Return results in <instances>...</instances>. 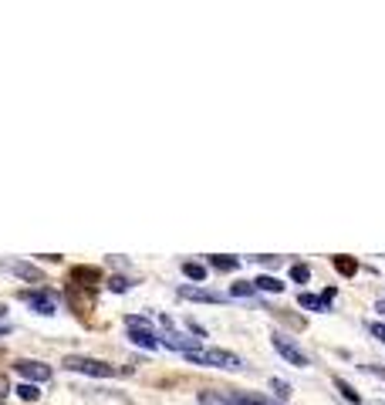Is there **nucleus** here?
Returning <instances> with one entry per match:
<instances>
[{
  "label": "nucleus",
  "instance_id": "f257e3e1",
  "mask_svg": "<svg viewBox=\"0 0 385 405\" xmlns=\"http://www.w3.org/2000/svg\"><path fill=\"white\" fill-rule=\"evenodd\" d=\"M183 358H186V362H192V364L227 368V371H240V368H243L240 355H233V351H227V348H203V351H186Z\"/></svg>",
  "mask_w": 385,
  "mask_h": 405
},
{
  "label": "nucleus",
  "instance_id": "f03ea898",
  "mask_svg": "<svg viewBox=\"0 0 385 405\" xmlns=\"http://www.w3.org/2000/svg\"><path fill=\"white\" fill-rule=\"evenodd\" d=\"M65 368L78 371V375H91V378H112L116 375V364L102 362V358H85V355H68Z\"/></svg>",
  "mask_w": 385,
  "mask_h": 405
},
{
  "label": "nucleus",
  "instance_id": "7ed1b4c3",
  "mask_svg": "<svg viewBox=\"0 0 385 405\" xmlns=\"http://www.w3.org/2000/svg\"><path fill=\"white\" fill-rule=\"evenodd\" d=\"M270 341H274V348H277V355L284 358V362H291V364H298V368H308V355L287 338V334H270Z\"/></svg>",
  "mask_w": 385,
  "mask_h": 405
},
{
  "label": "nucleus",
  "instance_id": "20e7f679",
  "mask_svg": "<svg viewBox=\"0 0 385 405\" xmlns=\"http://www.w3.org/2000/svg\"><path fill=\"white\" fill-rule=\"evenodd\" d=\"M14 371H17L24 382H31V385H41V382H47V378H51V364L31 362V358H21V362H14Z\"/></svg>",
  "mask_w": 385,
  "mask_h": 405
},
{
  "label": "nucleus",
  "instance_id": "39448f33",
  "mask_svg": "<svg viewBox=\"0 0 385 405\" xmlns=\"http://www.w3.org/2000/svg\"><path fill=\"white\" fill-rule=\"evenodd\" d=\"M176 294H179L183 301H199V304H223V301H227L223 294H217V290H206V287H196V284H183Z\"/></svg>",
  "mask_w": 385,
  "mask_h": 405
},
{
  "label": "nucleus",
  "instance_id": "423d86ee",
  "mask_svg": "<svg viewBox=\"0 0 385 405\" xmlns=\"http://www.w3.org/2000/svg\"><path fill=\"white\" fill-rule=\"evenodd\" d=\"M129 341L139 345V348H146V351L159 348V334H155L153 327H129Z\"/></svg>",
  "mask_w": 385,
  "mask_h": 405
},
{
  "label": "nucleus",
  "instance_id": "0eeeda50",
  "mask_svg": "<svg viewBox=\"0 0 385 405\" xmlns=\"http://www.w3.org/2000/svg\"><path fill=\"white\" fill-rule=\"evenodd\" d=\"M24 301H28V304H31L34 311H41V314H47V318H51V314H58L54 301H51V297H47L44 290H24Z\"/></svg>",
  "mask_w": 385,
  "mask_h": 405
},
{
  "label": "nucleus",
  "instance_id": "6e6552de",
  "mask_svg": "<svg viewBox=\"0 0 385 405\" xmlns=\"http://www.w3.org/2000/svg\"><path fill=\"white\" fill-rule=\"evenodd\" d=\"M196 402L199 405H240L233 392H217V389H203V392L196 395Z\"/></svg>",
  "mask_w": 385,
  "mask_h": 405
},
{
  "label": "nucleus",
  "instance_id": "1a4fd4ad",
  "mask_svg": "<svg viewBox=\"0 0 385 405\" xmlns=\"http://www.w3.org/2000/svg\"><path fill=\"white\" fill-rule=\"evenodd\" d=\"M298 304H301L305 311H331V308L324 304V297H318V294H311V290H301V294H298Z\"/></svg>",
  "mask_w": 385,
  "mask_h": 405
},
{
  "label": "nucleus",
  "instance_id": "9d476101",
  "mask_svg": "<svg viewBox=\"0 0 385 405\" xmlns=\"http://www.w3.org/2000/svg\"><path fill=\"white\" fill-rule=\"evenodd\" d=\"M257 290H267V294H284V284L277 281V277H270V274H261L257 281H254Z\"/></svg>",
  "mask_w": 385,
  "mask_h": 405
},
{
  "label": "nucleus",
  "instance_id": "9b49d317",
  "mask_svg": "<svg viewBox=\"0 0 385 405\" xmlns=\"http://www.w3.org/2000/svg\"><path fill=\"white\" fill-rule=\"evenodd\" d=\"M183 274H186L190 281H196V284H203L206 277H210V270H206L203 264H192V260H186V264H183Z\"/></svg>",
  "mask_w": 385,
  "mask_h": 405
},
{
  "label": "nucleus",
  "instance_id": "f8f14e48",
  "mask_svg": "<svg viewBox=\"0 0 385 405\" xmlns=\"http://www.w3.org/2000/svg\"><path fill=\"white\" fill-rule=\"evenodd\" d=\"M210 267H217V270H236L240 260H236V257H227V253H213V257H210Z\"/></svg>",
  "mask_w": 385,
  "mask_h": 405
},
{
  "label": "nucleus",
  "instance_id": "ddd939ff",
  "mask_svg": "<svg viewBox=\"0 0 385 405\" xmlns=\"http://www.w3.org/2000/svg\"><path fill=\"white\" fill-rule=\"evenodd\" d=\"M10 274H17V277H24V281H41V270L38 267H31V264H10Z\"/></svg>",
  "mask_w": 385,
  "mask_h": 405
},
{
  "label": "nucleus",
  "instance_id": "4468645a",
  "mask_svg": "<svg viewBox=\"0 0 385 405\" xmlns=\"http://www.w3.org/2000/svg\"><path fill=\"white\" fill-rule=\"evenodd\" d=\"M14 392H17L24 402H38V399H41V389H38V385H31V382H21Z\"/></svg>",
  "mask_w": 385,
  "mask_h": 405
},
{
  "label": "nucleus",
  "instance_id": "2eb2a0df",
  "mask_svg": "<svg viewBox=\"0 0 385 405\" xmlns=\"http://www.w3.org/2000/svg\"><path fill=\"white\" fill-rule=\"evenodd\" d=\"M335 389H338V392H342V399H348L351 405H362V395H358L351 385H348L345 378H335Z\"/></svg>",
  "mask_w": 385,
  "mask_h": 405
},
{
  "label": "nucleus",
  "instance_id": "dca6fc26",
  "mask_svg": "<svg viewBox=\"0 0 385 405\" xmlns=\"http://www.w3.org/2000/svg\"><path fill=\"white\" fill-rule=\"evenodd\" d=\"M335 270L345 274V277H351V274H358V260H351V257H335Z\"/></svg>",
  "mask_w": 385,
  "mask_h": 405
},
{
  "label": "nucleus",
  "instance_id": "f3484780",
  "mask_svg": "<svg viewBox=\"0 0 385 405\" xmlns=\"http://www.w3.org/2000/svg\"><path fill=\"white\" fill-rule=\"evenodd\" d=\"M230 294H233V297H254V294H257V287H254V281H236L230 287Z\"/></svg>",
  "mask_w": 385,
  "mask_h": 405
},
{
  "label": "nucleus",
  "instance_id": "a211bd4d",
  "mask_svg": "<svg viewBox=\"0 0 385 405\" xmlns=\"http://www.w3.org/2000/svg\"><path fill=\"white\" fill-rule=\"evenodd\" d=\"M291 281H294V284H308L311 281V267H308V264H294V267H291Z\"/></svg>",
  "mask_w": 385,
  "mask_h": 405
},
{
  "label": "nucleus",
  "instance_id": "6ab92c4d",
  "mask_svg": "<svg viewBox=\"0 0 385 405\" xmlns=\"http://www.w3.org/2000/svg\"><path fill=\"white\" fill-rule=\"evenodd\" d=\"M270 389L277 392V399H291V385L280 382V378H270Z\"/></svg>",
  "mask_w": 385,
  "mask_h": 405
},
{
  "label": "nucleus",
  "instance_id": "aec40b11",
  "mask_svg": "<svg viewBox=\"0 0 385 405\" xmlns=\"http://www.w3.org/2000/svg\"><path fill=\"white\" fill-rule=\"evenodd\" d=\"M368 331H372V334L385 345V321H368Z\"/></svg>",
  "mask_w": 385,
  "mask_h": 405
},
{
  "label": "nucleus",
  "instance_id": "412c9836",
  "mask_svg": "<svg viewBox=\"0 0 385 405\" xmlns=\"http://www.w3.org/2000/svg\"><path fill=\"white\" fill-rule=\"evenodd\" d=\"M109 287H112L116 294H122V290H129V281H125V277H112V284H109Z\"/></svg>",
  "mask_w": 385,
  "mask_h": 405
},
{
  "label": "nucleus",
  "instance_id": "4be33fe9",
  "mask_svg": "<svg viewBox=\"0 0 385 405\" xmlns=\"http://www.w3.org/2000/svg\"><path fill=\"white\" fill-rule=\"evenodd\" d=\"M257 264H264V267H277L280 264V257H254Z\"/></svg>",
  "mask_w": 385,
  "mask_h": 405
},
{
  "label": "nucleus",
  "instance_id": "5701e85b",
  "mask_svg": "<svg viewBox=\"0 0 385 405\" xmlns=\"http://www.w3.org/2000/svg\"><path fill=\"white\" fill-rule=\"evenodd\" d=\"M375 311H379V314L385 318V301H379V304H375Z\"/></svg>",
  "mask_w": 385,
  "mask_h": 405
},
{
  "label": "nucleus",
  "instance_id": "b1692460",
  "mask_svg": "<svg viewBox=\"0 0 385 405\" xmlns=\"http://www.w3.org/2000/svg\"><path fill=\"white\" fill-rule=\"evenodd\" d=\"M0 334H10V324H0Z\"/></svg>",
  "mask_w": 385,
  "mask_h": 405
},
{
  "label": "nucleus",
  "instance_id": "393cba45",
  "mask_svg": "<svg viewBox=\"0 0 385 405\" xmlns=\"http://www.w3.org/2000/svg\"><path fill=\"white\" fill-rule=\"evenodd\" d=\"M3 314H7V308H3V304H0V318H3Z\"/></svg>",
  "mask_w": 385,
  "mask_h": 405
}]
</instances>
